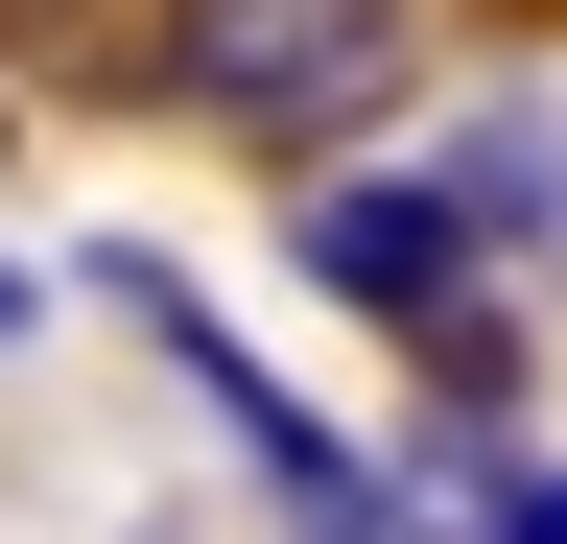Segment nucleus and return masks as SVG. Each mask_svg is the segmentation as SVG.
<instances>
[{
  "label": "nucleus",
  "mask_w": 567,
  "mask_h": 544,
  "mask_svg": "<svg viewBox=\"0 0 567 544\" xmlns=\"http://www.w3.org/2000/svg\"><path fill=\"white\" fill-rule=\"evenodd\" d=\"M142 544H189V521H142Z\"/></svg>",
  "instance_id": "5"
},
{
  "label": "nucleus",
  "mask_w": 567,
  "mask_h": 544,
  "mask_svg": "<svg viewBox=\"0 0 567 544\" xmlns=\"http://www.w3.org/2000/svg\"><path fill=\"white\" fill-rule=\"evenodd\" d=\"M142 95L189 143H260V166H331L425 95V0H166L142 24Z\"/></svg>",
  "instance_id": "2"
},
{
  "label": "nucleus",
  "mask_w": 567,
  "mask_h": 544,
  "mask_svg": "<svg viewBox=\"0 0 567 544\" xmlns=\"http://www.w3.org/2000/svg\"><path fill=\"white\" fill-rule=\"evenodd\" d=\"M544 214H567L544 119H450L425 166H354V189H308V214H284V260H308L354 331H402L450 427H496V402H520V308H496V260H520Z\"/></svg>",
  "instance_id": "1"
},
{
  "label": "nucleus",
  "mask_w": 567,
  "mask_h": 544,
  "mask_svg": "<svg viewBox=\"0 0 567 544\" xmlns=\"http://www.w3.org/2000/svg\"><path fill=\"white\" fill-rule=\"evenodd\" d=\"M0 356H24V260H0Z\"/></svg>",
  "instance_id": "4"
},
{
  "label": "nucleus",
  "mask_w": 567,
  "mask_h": 544,
  "mask_svg": "<svg viewBox=\"0 0 567 544\" xmlns=\"http://www.w3.org/2000/svg\"><path fill=\"white\" fill-rule=\"evenodd\" d=\"M450 544H567V473H473V497H450Z\"/></svg>",
  "instance_id": "3"
}]
</instances>
